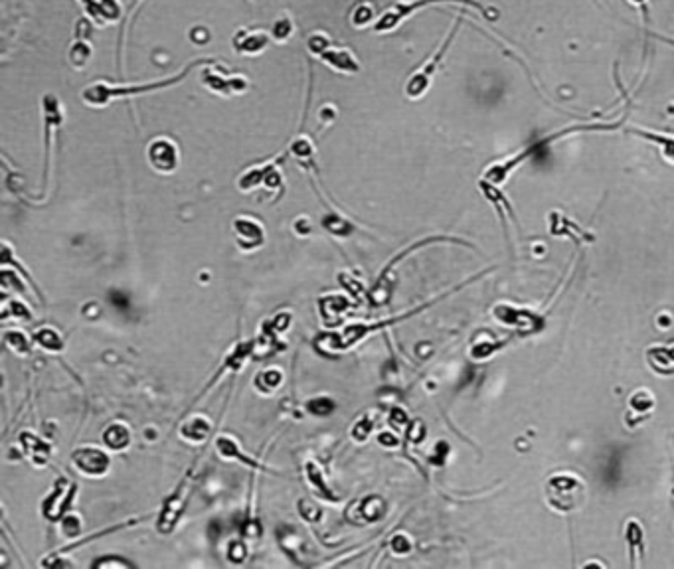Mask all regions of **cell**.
Masks as SVG:
<instances>
[{"label": "cell", "mask_w": 674, "mask_h": 569, "mask_svg": "<svg viewBox=\"0 0 674 569\" xmlns=\"http://www.w3.org/2000/svg\"><path fill=\"white\" fill-rule=\"evenodd\" d=\"M391 550L399 553V555H404V553H408L411 550V542L408 540V536H394V540H391Z\"/></svg>", "instance_id": "74e56055"}, {"label": "cell", "mask_w": 674, "mask_h": 569, "mask_svg": "<svg viewBox=\"0 0 674 569\" xmlns=\"http://www.w3.org/2000/svg\"><path fill=\"white\" fill-rule=\"evenodd\" d=\"M637 134H639V137H645V139H648V141L658 142V144L663 147V152H665L666 160H673L674 162V139H660V137H657V134L641 133V131H637Z\"/></svg>", "instance_id": "d6a6232c"}, {"label": "cell", "mask_w": 674, "mask_h": 569, "mask_svg": "<svg viewBox=\"0 0 674 569\" xmlns=\"http://www.w3.org/2000/svg\"><path fill=\"white\" fill-rule=\"evenodd\" d=\"M378 441H380L384 447H396V445H398V439H396L394 435H390V433H381V435L378 437Z\"/></svg>", "instance_id": "b9f144b4"}, {"label": "cell", "mask_w": 674, "mask_h": 569, "mask_svg": "<svg viewBox=\"0 0 674 569\" xmlns=\"http://www.w3.org/2000/svg\"><path fill=\"white\" fill-rule=\"evenodd\" d=\"M627 405H629L627 418L637 415V419H635V427H637L639 421H643L647 415H651V411L657 405V400H655V395H653V391L651 390H647V388H637V390L629 395Z\"/></svg>", "instance_id": "5bb4252c"}, {"label": "cell", "mask_w": 674, "mask_h": 569, "mask_svg": "<svg viewBox=\"0 0 674 569\" xmlns=\"http://www.w3.org/2000/svg\"><path fill=\"white\" fill-rule=\"evenodd\" d=\"M305 471H307V479H309V482H311L312 489H317L315 492H319L320 496L327 498V500H337V496H335V494L329 490V486L325 484V479H322L320 471L315 467V464H312V462H307Z\"/></svg>", "instance_id": "d4e9b609"}, {"label": "cell", "mask_w": 674, "mask_h": 569, "mask_svg": "<svg viewBox=\"0 0 674 569\" xmlns=\"http://www.w3.org/2000/svg\"><path fill=\"white\" fill-rule=\"evenodd\" d=\"M233 231L238 235V243L241 249H258L265 241V231L261 228V223L248 216L233 220Z\"/></svg>", "instance_id": "7c38bea8"}, {"label": "cell", "mask_w": 674, "mask_h": 569, "mask_svg": "<svg viewBox=\"0 0 674 569\" xmlns=\"http://www.w3.org/2000/svg\"><path fill=\"white\" fill-rule=\"evenodd\" d=\"M348 299L346 297H325L322 301H320V317L325 320V324H329V326H335L338 324V320H340V314L348 309Z\"/></svg>", "instance_id": "2e32d148"}, {"label": "cell", "mask_w": 674, "mask_h": 569, "mask_svg": "<svg viewBox=\"0 0 674 569\" xmlns=\"http://www.w3.org/2000/svg\"><path fill=\"white\" fill-rule=\"evenodd\" d=\"M230 560L238 561V563H241V561L246 560V548H243L241 543H231Z\"/></svg>", "instance_id": "f35d334b"}, {"label": "cell", "mask_w": 674, "mask_h": 569, "mask_svg": "<svg viewBox=\"0 0 674 569\" xmlns=\"http://www.w3.org/2000/svg\"><path fill=\"white\" fill-rule=\"evenodd\" d=\"M63 533L68 536V538H75L81 530L80 524V518L78 516H68V518H63V524H62Z\"/></svg>", "instance_id": "8d00e7d4"}, {"label": "cell", "mask_w": 674, "mask_h": 569, "mask_svg": "<svg viewBox=\"0 0 674 569\" xmlns=\"http://www.w3.org/2000/svg\"><path fill=\"white\" fill-rule=\"evenodd\" d=\"M384 514V500L378 496H368L360 504V518L366 522H376Z\"/></svg>", "instance_id": "484cf974"}, {"label": "cell", "mask_w": 674, "mask_h": 569, "mask_svg": "<svg viewBox=\"0 0 674 569\" xmlns=\"http://www.w3.org/2000/svg\"><path fill=\"white\" fill-rule=\"evenodd\" d=\"M408 423V418H406V413L401 411V409H394L390 415V425L391 427H404Z\"/></svg>", "instance_id": "60d3db41"}, {"label": "cell", "mask_w": 674, "mask_h": 569, "mask_svg": "<svg viewBox=\"0 0 674 569\" xmlns=\"http://www.w3.org/2000/svg\"><path fill=\"white\" fill-rule=\"evenodd\" d=\"M299 512H301V516L307 522H319L320 516H322L320 508L315 506L309 500H301V502H299Z\"/></svg>", "instance_id": "836d02e7"}, {"label": "cell", "mask_w": 674, "mask_h": 569, "mask_svg": "<svg viewBox=\"0 0 674 569\" xmlns=\"http://www.w3.org/2000/svg\"><path fill=\"white\" fill-rule=\"evenodd\" d=\"M73 484H68V480H58L56 489H53L52 496L46 498L44 502V516L52 522H58L62 518L63 510L70 506L71 496H73Z\"/></svg>", "instance_id": "4fadbf2b"}, {"label": "cell", "mask_w": 674, "mask_h": 569, "mask_svg": "<svg viewBox=\"0 0 674 569\" xmlns=\"http://www.w3.org/2000/svg\"><path fill=\"white\" fill-rule=\"evenodd\" d=\"M91 32H93V24L89 22V18H81L75 24V38L68 50V62L71 63L73 70H85L93 58Z\"/></svg>", "instance_id": "5b68a950"}, {"label": "cell", "mask_w": 674, "mask_h": 569, "mask_svg": "<svg viewBox=\"0 0 674 569\" xmlns=\"http://www.w3.org/2000/svg\"><path fill=\"white\" fill-rule=\"evenodd\" d=\"M497 348H500V342H498L497 338H493L488 334V330L483 332V338H477L475 342H473V346H470V356L475 358V360H487L488 356L493 354Z\"/></svg>", "instance_id": "ffe728a7"}, {"label": "cell", "mask_w": 674, "mask_h": 569, "mask_svg": "<svg viewBox=\"0 0 674 569\" xmlns=\"http://www.w3.org/2000/svg\"><path fill=\"white\" fill-rule=\"evenodd\" d=\"M283 376L277 370H267V372L259 373L258 376V388L261 391H273L281 383Z\"/></svg>", "instance_id": "f546056e"}, {"label": "cell", "mask_w": 674, "mask_h": 569, "mask_svg": "<svg viewBox=\"0 0 674 569\" xmlns=\"http://www.w3.org/2000/svg\"><path fill=\"white\" fill-rule=\"evenodd\" d=\"M20 441L24 443L26 451L32 454V459H34L38 464H44L46 459L50 457V447H48V443L40 441L38 437L30 435V433H22V435H20Z\"/></svg>", "instance_id": "d6986e66"}, {"label": "cell", "mask_w": 674, "mask_h": 569, "mask_svg": "<svg viewBox=\"0 0 674 569\" xmlns=\"http://www.w3.org/2000/svg\"><path fill=\"white\" fill-rule=\"evenodd\" d=\"M216 449H218V453L223 454V457H228V459H240V461H243L246 464H249V467H258V469L261 467V464H258L256 461H251V459H248V457H243L240 451V447H238V443H236V441H231V439H228V437H218V441H216Z\"/></svg>", "instance_id": "7402d4cb"}, {"label": "cell", "mask_w": 674, "mask_h": 569, "mask_svg": "<svg viewBox=\"0 0 674 569\" xmlns=\"http://www.w3.org/2000/svg\"><path fill=\"white\" fill-rule=\"evenodd\" d=\"M271 44V36L265 30H248L241 28L231 38V48L241 55H259Z\"/></svg>", "instance_id": "ba28073f"}, {"label": "cell", "mask_w": 674, "mask_h": 569, "mask_svg": "<svg viewBox=\"0 0 674 569\" xmlns=\"http://www.w3.org/2000/svg\"><path fill=\"white\" fill-rule=\"evenodd\" d=\"M34 340L40 346H44L46 350H53V352H58V350L63 348L62 336L53 329H40L34 334Z\"/></svg>", "instance_id": "83f0119b"}, {"label": "cell", "mask_w": 674, "mask_h": 569, "mask_svg": "<svg viewBox=\"0 0 674 569\" xmlns=\"http://www.w3.org/2000/svg\"><path fill=\"white\" fill-rule=\"evenodd\" d=\"M289 152L293 154L295 159L299 160V164H307V162H312V156H315V147H312L311 139H307V137H297L293 142H291V149Z\"/></svg>", "instance_id": "cb8c5ba5"}, {"label": "cell", "mask_w": 674, "mask_h": 569, "mask_svg": "<svg viewBox=\"0 0 674 569\" xmlns=\"http://www.w3.org/2000/svg\"><path fill=\"white\" fill-rule=\"evenodd\" d=\"M370 431H372V421L370 419H360L354 425V429H352V437L356 441H366L368 435H370Z\"/></svg>", "instance_id": "d590c367"}, {"label": "cell", "mask_w": 674, "mask_h": 569, "mask_svg": "<svg viewBox=\"0 0 674 569\" xmlns=\"http://www.w3.org/2000/svg\"><path fill=\"white\" fill-rule=\"evenodd\" d=\"M647 362L653 372L660 376H674V346H651Z\"/></svg>", "instance_id": "9a60e30c"}, {"label": "cell", "mask_w": 674, "mask_h": 569, "mask_svg": "<svg viewBox=\"0 0 674 569\" xmlns=\"http://www.w3.org/2000/svg\"><path fill=\"white\" fill-rule=\"evenodd\" d=\"M307 409L312 415H329L335 411V401L330 398H317V400H311L307 403Z\"/></svg>", "instance_id": "4dcf8cb0"}, {"label": "cell", "mask_w": 674, "mask_h": 569, "mask_svg": "<svg viewBox=\"0 0 674 569\" xmlns=\"http://www.w3.org/2000/svg\"><path fill=\"white\" fill-rule=\"evenodd\" d=\"M73 464H75L78 471L88 474V477H101V474H105L109 471L111 462H109V457L103 451L93 449V447H83V449L73 453Z\"/></svg>", "instance_id": "8fae6325"}, {"label": "cell", "mask_w": 674, "mask_h": 569, "mask_svg": "<svg viewBox=\"0 0 674 569\" xmlns=\"http://www.w3.org/2000/svg\"><path fill=\"white\" fill-rule=\"evenodd\" d=\"M113 299H117V301H113L117 307H127L129 304V301H125V297H121V294H113Z\"/></svg>", "instance_id": "ee69618b"}, {"label": "cell", "mask_w": 674, "mask_h": 569, "mask_svg": "<svg viewBox=\"0 0 674 569\" xmlns=\"http://www.w3.org/2000/svg\"><path fill=\"white\" fill-rule=\"evenodd\" d=\"M295 32V22L293 18L287 16H279L273 20V24L269 28V36H271V40L277 42V44H285V42H289L291 40V36Z\"/></svg>", "instance_id": "ac0fdd59"}, {"label": "cell", "mask_w": 674, "mask_h": 569, "mask_svg": "<svg viewBox=\"0 0 674 569\" xmlns=\"http://www.w3.org/2000/svg\"><path fill=\"white\" fill-rule=\"evenodd\" d=\"M495 319L502 322L506 326L520 330V332H538L544 326V320L530 311H518L510 304H498L493 309Z\"/></svg>", "instance_id": "52a82bcc"}, {"label": "cell", "mask_w": 674, "mask_h": 569, "mask_svg": "<svg viewBox=\"0 0 674 569\" xmlns=\"http://www.w3.org/2000/svg\"><path fill=\"white\" fill-rule=\"evenodd\" d=\"M212 58L208 60H196L184 65L182 70L178 71L177 75H170L164 80H154L149 83H129V85H121V83H107V81H95V83H89L88 87H83L81 91V99L88 107L93 109H103L111 101L121 97H133V95H144V93H152V91H160V89H169L172 85H177L180 81L186 78L190 71L194 70L198 63L210 62Z\"/></svg>", "instance_id": "6da1fadb"}, {"label": "cell", "mask_w": 674, "mask_h": 569, "mask_svg": "<svg viewBox=\"0 0 674 569\" xmlns=\"http://www.w3.org/2000/svg\"><path fill=\"white\" fill-rule=\"evenodd\" d=\"M451 38H453V32H451V36H449V38L445 40L443 48H441L439 52L435 53L433 58H431V60H429V62H427L426 65L421 68V70H417L416 73H414V75L409 78V81L406 83V95H408L409 99L421 97V95L426 93L427 87H429V81H431V75H433V71L437 70V65H439V60L443 58L445 48L449 46Z\"/></svg>", "instance_id": "30bf717a"}, {"label": "cell", "mask_w": 674, "mask_h": 569, "mask_svg": "<svg viewBox=\"0 0 674 569\" xmlns=\"http://www.w3.org/2000/svg\"><path fill=\"white\" fill-rule=\"evenodd\" d=\"M374 20V10L372 6L368 4V2H360V4H356L354 10L350 12V24L356 30H362L366 28L370 22Z\"/></svg>", "instance_id": "4316f807"}, {"label": "cell", "mask_w": 674, "mask_h": 569, "mask_svg": "<svg viewBox=\"0 0 674 569\" xmlns=\"http://www.w3.org/2000/svg\"><path fill=\"white\" fill-rule=\"evenodd\" d=\"M188 480H190V477H188V479L184 480L180 486H178L177 492H174V494H172V496L164 502V508H162V512H160V518H159V530L162 533H169L170 530L177 526L178 518H180L182 510H184L186 498H188V494H190V484H188Z\"/></svg>", "instance_id": "9c48e42d"}, {"label": "cell", "mask_w": 674, "mask_h": 569, "mask_svg": "<svg viewBox=\"0 0 674 569\" xmlns=\"http://www.w3.org/2000/svg\"><path fill=\"white\" fill-rule=\"evenodd\" d=\"M202 85L208 91H212L216 95L231 97V95H241L249 89V81L246 75H236V73H222L216 68H206L202 71Z\"/></svg>", "instance_id": "277c9868"}, {"label": "cell", "mask_w": 674, "mask_h": 569, "mask_svg": "<svg viewBox=\"0 0 674 569\" xmlns=\"http://www.w3.org/2000/svg\"><path fill=\"white\" fill-rule=\"evenodd\" d=\"M544 498L558 514H572L586 504L587 486L574 472H554L544 484Z\"/></svg>", "instance_id": "7a4b0ae2"}, {"label": "cell", "mask_w": 674, "mask_h": 569, "mask_svg": "<svg viewBox=\"0 0 674 569\" xmlns=\"http://www.w3.org/2000/svg\"><path fill=\"white\" fill-rule=\"evenodd\" d=\"M81 6H83V12H85V16H89L91 20H95L98 24H107L105 16H103V9H101V2L99 0H80Z\"/></svg>", "instance_id": "1f68e13d"}, {"label": "cell", "mask_w": 674, "mask_h": 569, "mask_svg": "<svg viewBox=\"0 0 674 569\" xmlns=\"http://www.w3.org/2000/svg\"><path fill=\"white\" fill-rule=\"evenodd\" d=\"M147 159L160 174H170L178 166V147L167 137L152 139L147 149Z\"/></svg>", "instance_id": "8992f818"}, {"label": "cell", "mask_w": 674, "mask_h": 569, "mask_svg": "<svg viewBox=\"0 0 674 569\" xmlns=\"http://www.w3.org/2000/svg\"><path fill=\"white\" fill-rule=\"evenodd\" d=\"M295 228H297V231H301V233H307V231H309V223H307V220H297Z\"/></svg>", "instance_id": "7bdbcfd3"}, {"label": "cell", "mask_w": 674, "mask_h": 569, "mask_svg": "<svg viewBox=\"0 0 674 569\" xmlns=\"http://www.w3.org/2000/svg\"><path fill=\"white\" fill-rule=\"evenodd\" d=\"M208 431H210V425H208V421L202 418H194L190 419V423L180 429V435L188 439V441H194V443H200V441H204L206 435H208Z\"/></svg>", "instance_id": "44dd1931"}, {"label": "cell", "mask_w": 674, "mask_h": 569, "mask_svg": "<svg viewBox=\"0 0 674 569\" xmlns=\"http://www.w3.org/2000/svg\"><path fill=\"white\" fill-rule=\"evenodd\" d=\"M307 50L311 55H315L317 60L325 63L330 70L338 71V73H344V75H356L360 73L362 65L356 60V55L348 48H340L335 46V42L330 40V36L325 32H315L307 38Z\"/></svg>", "instance_id": "3957f363"}, {"label": "cell", "mask_w": 674, "mask_h": 569, "mask_svg": "<svg viewBox=\"0 0 674 569\" xmlns=\"http://www.w3.org/2000/svg\"><path fill=\"white\" fill-rule=\"evenodd\" d=\"M625 540L629 543V553H631V561L635 563V555H643V550H645V532H643V526L637 522V520H629V524L625 528Z\"/></svg>", "instance_id": "e0dca14e"}, {"label": "cell", "mask_w": 674, "mask_h": 569, "mask_svg": "<svg viewBox=\"0 0 674 569\" xmlns=\"http://www.w3.org/2000/svg\"><path fill=\"white\" fill-rule=\"evenodd\" d=\"M4 342H6L9 346L14 348V350H18V352H26L28 350V340L24 338L22 332H9V334L4 336Z\"/></svg>", "instance_id": "e575fe53"}, {"label": "cell", "mask_w": 674, "mask_h": 569, "mask_svg": "<svg viewBox=\"0 0 674 569\" xmlns=\"http://www.w3.org/2000/svg\"><path fill=\"white\" fill-rule=\"evenodd\" d=\"M322 225L327 228V231H330L332 235H338V238H346L350 231H352V225L342 220L340 216H335V213H329V216H325L322 218Z\"/></svg>", "instance_id": "f1b7e54d"}, {"label": "cell", "mask_w": 674, "mask_h": 569, "mask_svg": "<svg viewBox=\"0 0 674 569\" xmlns=\"http://www.w3.org/2000/svg\"><path fill=\"white\" fill-rule=\"evenodd\" d=\"M190 38H192L194 44L200 46L210 40V34H208V30H204V28H194V30L190 32Z\"/></svg>", "instance_id": "ab89813d"}, {"label": "cell", "mask_w": 674, "mask_h": 569, "mask_svg": "<svg viewBox=\"0 0 674 569\" xmlns=\"http://www.w3.org/2000/svg\"><path fill=\"white\" fill-rule=\"evenodd\" d=\"M129 431H127V427L123 425H111L107 429L105 433H103V441H105L107 447H111L113 451H121L125 449L127 445H129Z\"/></svg>", "instance_id": "603a6c76"}]
</instances>
